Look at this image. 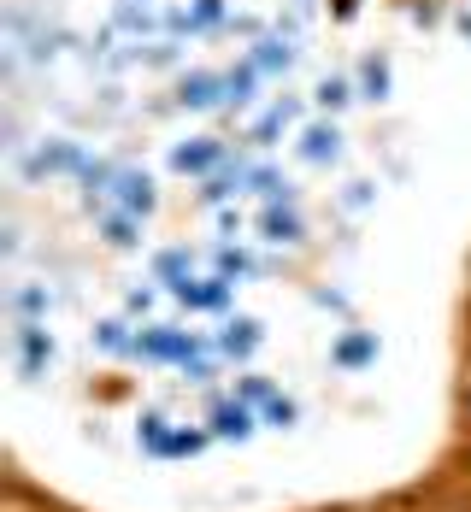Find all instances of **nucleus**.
<instances>
[{
    "mask_svg": "<svg viewBox=\"0 0 471 512\" xmlns=\"http://www.w3.org/2000/svg\"><path fill=\"white\" fill-rule=\"evenodd\" d=\"M6 307H12V318H53V307H59V295H53L48 283H18Z\"/></svg>",
    "mask_w": 471,
    "mask_h": 512,
    "instance_id": "obj_25",
    "label": "nucleus"
},
{
    "mask_svg": "<svg viewBox=\"0 0 471 512\" xmlns=\"http://www.w3.org/2000/svg\"><path fill=\"white\" fill-rule=\"evenodd\" d=\"M254 230H260L265 248H277V254H307V248H313V224H307L301 201L260 206V212H254Z\"/></svg>",
    "mask_w": 471,
    "mask_h": 512,
    "instance_id": "obj_4",
    "label": "nucleus"
},
{
    "mask_svg": "<svg viewBox=\"0 0 471 512\" xmlns=\"http://www.w3.org/2000/svg\"><path fill=\"white\" fill-rule=\"evenodd\" d=\"M230 142L224 136H189V142H177L171 148V171L177 177H189V183H201V177H212V171H224L230 165Z\"/></svg>",
    "mask_w": 471,
    "mask_h": 512,
    "instance_id": "obj_9",
    "label": "nucleus"
},
{
    "mask_svg": "<svg viewBox=\"0 0 471 512\" xmlns=\"http://www.w3.org/2000/svg\"><path fill=\"white\" fill-rule=\"evenodd\" d=\"M307 18H313V12H301V6H283V12H277V24H271V30H277V36H289V42H295V48H301V42H307Z\"/></svg>",
    "mask_w": 471,
    "mask_h": 512,
    "instance_id": "obj_34",
    "label": "nucleus"
},
{
    "mask_svg": "<svg viewBox=\"0 0 471 512\" xmlns=\"http://www.w3.org/2000/svg\"><path fill=\"white\" fill-rule=\"evenodd\" d=\"M212 348L224 354V365L248 371V365H254V354L265 348V324L254 318V312H230V318H224V330L212 336Z\"/></svg>",
    "mask_w": 471,
    "mask_h": 512,
    "instance_id": "obj_8",
    "label": "nucleus"
},
{
    "mask_svg": "<svg viewBox=\"0 0 471 512\" xmlns=\"http://www.w3.org/2000/svg\"><path fill=\"white\" fill-rule=\"evenodd\" d=\"M212 271L230 277V283H254V277H265V271H277V259L254 254L248 242H218V248H212Z\"/></svg>",
    "mask_w": 471,
    "mask_h": 512,
    "instance_id": "obj_14",
    "label": "nucleus"
},
{
    "mask_svg": "<svg viewBox=\"0 0 471 512\" xmlns=\"http://www.w3.org/2000/svg\"><path fill=\"white\" fill-rule=\"evenodd\" d=\"M159 295H165V289H159L154 277H148V283H130V289H124V318L148 324V318H154V307H159Z\"/></svg>",
    "mask_w": 471,
    "mask_h": 512,
    "instance_id": "obj_27",
    "label": "nucleus"
},
{
    "mask_svg": "<svg viewBox=\"0 0 471 512\" xmlns=\"http://www.w3.org/2000/svg\"><path fill=\"white\" fill-rule=\"evenodd\" d=\"M265 30H271V24L254 18V12H236V18H230V36H242V42H260Z\"/></svg>",
    "mask_w": 471,
    "mask_h": 512,
    "instance_id": "obj_36",
    "label": "nucleus"
},
{
    "mask_svg": "<svg viewBox=\"0 0 471 512\" xmlns=\"http://www.w3.org/2000/svg\"><path fill=\"white\" fill-rule=\"evenodd\" d=\"M95 165V154L71 136H48L30 154H18V177L24 183H83V171Z\"/></svg>",
    "mask_w": 471,
    "mask_h": 512,
    "instance_id": "obj_2",
    "label": "nucleus"
},
{
    "mask_svg": "<svg viewBox=\"0 0 471 512\" xmlns=\"http://www.w3.org/2000/svg\"><path fill=\"white\" fill-rule=\"evenodd\" d=\"M289 6H301V12H318V6H324V0H289Z\"/></svg>",
    "mask_w": 471,
    "mask_h": 512,
    "instance_id": "obj_41",
    "label": "nucleus"
},
{
    "mask_svg": "<svg viewBox=\"0 0 471 512\" xmlns=\"http://www.w3.org/2000/svg\"><path fill=\"white\" fill-rule=\"evenodd\" d=\"M177 65H183V42H177V36L142 42V71H177Z\"/></svg>",
    "mask_w": 471,
    "mask_h": 512,
    "instance_id": "obj_28",
    "label": "nucleus"
},
{
    "mask_svg": "<svg viewBox=\"0 0 471 512\" xmlns=\"http://www.w3.org/2000/svg\"><path fill=\"white\" fill-rule=\"evenodd\" d=\"M12 359H18V377L24 383H42L59 359V342H53L48 318H12Z\"/></svg>",
    "mask_w": 471,
    "mask_h": 512,
    "instance_id": "obj_3",
    "label": "nucleus"
},
{
    "mask_svg": "<svg viewBox=\"0 0 471 512\" xmlns=\"http://www.w3.org/2000/svg\"><path fill=\"white\" fill-rule=\"evenodd\" d=\"M236 289H242V283H230V277L207 271V277H189V283H177V289H165V295H171L183 312H212V318H230V312H236Z\"/></svg>",
    "mask_w": 471,
    "mask_h": 512,
    "instance_id": "obj_6",
    "label": "nucleus"
},
{
    "mask_svg": "<svg viewBox=\"0 0 471 512\" xmlns=\"http://www.w3.org/2000/svg\"><path fill=\"white\" fill-rule=\"evenodd\" d=\"M401 6H407V18H413L419 30H436V24L448 18V12H442V0H401Z\"/></svg>",
    "mask_w": 471,
    "mask_h": 512,
    "instance_id": "obj_35",
    "label": "nucleus"
},
{
    "mask_svg": "<svg viewBox=\"0 0 471 512\" xmlns=\"http://www.w3.org/2000/svg\"><path fill=\"white\" fill-rule=\"evenodd\" d=\"M342 142H348V136H342V124H336V118H324V112L307 118V124L295 130V154H301V165H336V159H342Z\"/></svg>",
    "mask_w": 471,
    "mask_h": 512,
    "instance_id": "obj_11",
    "label": "nucleus"
},
{
    "mask_svg": "<svg viewBox=\"0 0 471 512\" xmlns=\"http://www.w3.org/2000/svg\"><path fill=\"white\" fill-rule=\"evenodd\" d=\"M301 124H307V106H301V95H277V101H271L260 118L248 124V136H242V142H248L254 154H271V148H277L283 136H295Z\"/></svg>",
    "mask_w": 471,
    "mask_h": 512,
    "instance_id": "obj_5",
    "label": "nucleus"
},
{
    "mask_svg": "<svg viewBox=\"0 0 471 512\" xmlns=\"http://www.w3.org/2000/svg\"><path fill=\"white\" fill-rule=\"evenodd\" d=\"M448 24H454V30L471 42V6H454V12H448Z\"/></svg>",
    "mask_w": 471,
    "mask_h": 512,
    "instance_id": "obj_39",
    "label": "nucleus"
},
{
    "mask_svg": "<svg viewBox=\"0 0 471 512\" xmlns=\"http://www.w3.org/2000/svg\"><path fill=\"white\" fill-rule=\"evenodd\" d=\"M354 101H360V89H354V71H324V77L313 83V106L324 112V118H342Z\"/></svg>",
    "mask_w": 471,
    "mask_h": 512,
    "instance_id": "obj_24",
    "label": "nucleus"
},
{
    "mask_svg": "<svg viewBox=\"0 0 471 512\" xmlns=\"http://www.w3.org/2000/svg\"><path fill=\"white\" fill-rule=\"evenodd\" d=\"M212 230H218V242H242V230H248V212L230 201V206H218L212 212Z\"/></svg>",
    "mask_w": 471,
    "mask_h": 512,
    "instance_id": "obj_31",
    "label": "nucleus"
},
{
    "mask_svg": "<svg viewBox=\"0 0 471 512\" xmlns=\"http://www.w3.org/2000/svg\"><path fill=\"white\" fill-rule=\"evenodd\" d=\"M18 248H24V242H18V224H6V236H0V254L12 259V254H18Z\"/></svg>",
    "mask_w": 471,
    "mask_h": 512,
    "instance_id": "obj_40",
    "label": "nucleus"
},
{
    "mask_svg": "<svg viewBox=\"0 0 471 512\" xmlns=\"http://www.w3.org/2000/svg\"><path fill=\"white\" fill-rule=\"evenodd\" d=\"M142 224H148V218H136V212H124V206L95 212V236H101V248H112V254H136V248H142Z\"/></svg>",
    "mask_w": 471,
    "mask_h": 512,
    "instance_id": "obj_16",
    "label": "nucleus"
},
{
    "mask_svg": "<svg viewBox=\"0 0 471 512\" xmlns=\"http://www.w3.org/2000/svg\"><path fill=\"white\" fill-rule=\"evenodd\" d=\"M313 301H318V307H330V312H342V318H348V295H336V289H313Z\"/></svg>",
    "mask_w": 471,
    "mask_h": 512,
    "instance_id": "obj_38",
    "label": "nucleus"
},
{
    "mask_svg": "<svg viewBox=\"0 0 471 512\" xmlns=\"http://www.w3.org/2000/svg\"><path fill=\"white\" fill-rule=\"evenodd\" d=\"M218 371H224V354L212 348V354H195L189 365H183V371H177V377H183L189 389H212V377H218Z\"/></svg>",
    "mask_w": 471,
    "mask_h": 512,
    "instance_id": "obj_29",
    "label": "nucleus"
},
{
    "mask_svg": "<svg viewBox=\"0 0 471 512\" xmlns=\"http://www.w3.org/2000/svg\"><path fill=\"white\" fill-rule=\"evenodd\" d=\"M324 6H330V24H354L366 0H324Z\"/></svg>",
    "mask_w": 471,
    "mask_h": 512,
    "instance_id": "obj_37",
    "label": "nucleus"
},
{
    "mask_svg": "<svg viewBox=\"0 0 471 512\" xmlns=\"http://www.w3.org/2000/svg\"><path fill=\"white\" fill-rule=\"evenodd\" d=\"M212 430V442H254V430H265L260 412L248 407V401H236V395H207V418H201Z\"/></svg>",
    "mask_w": 471,
    "mask_h": 512,
    "instance_id": "obj_7",
    "label": "nucleus"
},
{
    "mask_svg": "<svg viewBox=\"0 0 471 512\" xmlns=\"http://www.w3.org/2000/svg\"><path fill=\"white\" fill-rule=\"evenodd\" d=\"M377 354H383V342H377V330H342L336 336V348H330V365L336 371H366V365H377Z\"/></svg>",
    "mask_w": 471,
    "mask_h": 512,
    "instance_id": "obj_18",
    "label": "nucleus"
},
{
    "mask_svg": "<svg viewBox=\"0 0 471 512\" xmlns=\"http://www.w3.org/2000/svg\"><path fill=\"white\" fill-rule=\"evenodd\" d=\"M336 206H342L348 218H354V212H366V206H377V183H371V177H360V183H348V189L336 195Z\"/></svg>",
    "mask_w": 471,
    "mask_h": 512,
    "instance_id": "obj_33",
    "label": "nucleus"
},
{
    "mask_svg": "<svg viewBox=\"0 0 471 512\" xmlns=\"http://www.w3.org/2000/svg\"><path fill=\"white\" fill-rule=\"evenodd\" d=\"M260 424L265 430H295V424H301V401H295V395H277L271 407H260Z\"/></svg>",
    "mask_w": 471,
    "mask_h": 512,
    "instance_id": "obj_30",
    "label": "nucleus"
},
{
    "mask_svg": "<svg viewBox=\"0 0 471 512\" xmlns=\"http://www.w3.org/2000/svg\"><path fill=\"white\" fill-rule=\"evenodd\" d=\"M165 430H171V418H165V412H159V407L136 412V448H142V454L154 448V442H159V436H165Z\"/></svg>",
    "mask_w": 471,
    "mask_h": 512,
    "instance_id": "obj_32",
    "label": "nucleus"
},
{
    "mask_svg": "<svg viewBox=\"0 0 471 512\" xmlns=\"http://www.w3.org/2000/svg\"><path fill=\"white\" fill-rule=\"evenodd\" d=\"M354 89H360V101L366 106H383L389 95H395V65H389V53L383 48L360 53V65H354Z\"/></svg>",
    "mask_w": 471,
    "mask_h": 512,
    "instance_id": "obj_17",
    "label": "nucleus"
},
{
    "mask_svg": "<svg viewBox=\"0 0 471 512\" xmlns=\"http://www.w3.org/2000/svg\"><path fill=\"white\" fill-rule=\"evenodd\" d=\"M207 448H212V430H207V424H171L154 448H148V460H159V465H171V460H201Z\"/></svg>",
    "mask_w": 471,
    "mask_h": 512,
    "instance_id": "obj_15",
    "label": "nucleus"
},
{
    "mask_svg": "<svg viewBox=\"0 0 471 512\" xmlns=\"http://www.w3.org/2000/svg\"><path fill=\"white\" fill-rule=\"evenodd\" d=\"M112 206H124V212H136V218H154L159 212V183L148 165H124L118 171V183H112Z\"/></svg>",
    "mask_w": 471,
    "mask_h": 512,
    "instance_id": "obj_13",
    "label": "nucleus"
},
{
    "mask_svg": "<svg viewBox=\"0 0 471 512\" xmlns=\"http://www.w3.org/2000/svg\"><path fill=\"white\" fill-rule=\"evenodd\" d=\"M248 59L260 65V71H265V83H271V77H289V71H295V59H301V48H295L289 36L265 30L260 42H248Z\"/></svg>",
    "mask_w": 471,
    "mask_h": 512,
    "instance_id": "obj_20",
    "label": "nucleus"
},
{
    "mask_svg": "<svg viewBox=\"0 0 471 512\" xmlns=\"http://www.w3.org/2000/svg\"><path fill=\"white\" fill-rule=\"evenodd\" d=\"M248 195H260V206H283V201H301V189L283 177V165L271 159H254L248 165Z\"/></svg>",
    "mask_w": 471,
    "mask_h": 512,
    "instance_id": "obj_22",
    "label": "nucleus"
},
{
    "mask_svg": "<svg viewBox=\"0 0 471 512\" xmlns=\"http://www.w3.org/2000/svg\"><path fill=\"white\" fill-rule=\"evenodd\" d=\"M230 395H236V401H248V407L260 412V407H271V401H277L283 389H277V383H271L265 371H236V389H230Z\"/></svg>",
    "mask_w": 471,
    "mask_h": 512,
    "instance_id": "obj_26",
    "label": "nucleus"
},
{
    "mask_svg": "<svg viewBox=\"0 0 471 512\" xmlns=\"http://www.w3.org/2000/svg\"><path fill=\"white\" fill-rule=\"evenodd\" d=\"M171 112H224V71H183L177 77V95H171Z\"/></svg>",
    "mask_w": 471,
    "mask_h": 512,
    "instance_id": "obj_10",
    "label": "nucleus"
},
{
    "mask_svg": "<svg viewBox=\"0 0 471 512\" xmlns=\"http://www.w3.org/2000/svg\"><path fill=\"white\" fill-rule=\"evenodd\" d=\"M195 354H212V336L183 330V324H159V318H148V324L136 330V348H130V359L159 365V371H183Z\"/></svg>",
    "mask_w": 471,
    "mask_h": 512,
    "instance_id": "obj_1",
    "label": "nucleus"
},
{
    "mask_svg": "<svg viewBox=\"0 0 471 512\" xmlns=\"http://www.w3.org/2000/svg\"><path fill=\"white\" fill-rule=\"evenodd\" d=\"M148 277H154L159 289H177V283L201 277V254H195V248H159V254L148 259Z\"/></svg>",
    "mask_w": 471,
    "mask_h": 512,
    "instance_id": "obj_23",
    "label": "nucleus"
},
{
    "mask_svg": "<svg viewBox=\"0 0 471 512\" xmlns=\"http://www.w3.org/2000/svg\"><path fill=\"white\" fill-rule=\"evenodd\" d=\"M106 24H112L118 36H130V42H159V36H165V6H159V0H118Z\"/></svg>",
    "mask_w": 471,
    "mask_h": 512,
    "instance_id": "obj_12",
    "label": "nucleus"
},
{
    "mask_svg": "<svg viewBox=\"0 0 471 512\" xmlns=\"http://www.w3.org/2000/svg\"><path fill=\"white\" fill-rule=\"evenodd\" d=\"M260 89H265V71L242 53V59L224 71V112H248V106L260 101Z\"/></svg>",
    "mask_w": 471,
    "mask_h": 512,
    "instance_id": "obj_19",
    "label": "nucleus"
},
{
    "mask_svg": "<svg viewBox=\"0 0 471 512\" xmlns=\"http://www.w3.org/2000/svg\"><path fill=\"white\" fill-rule=\"evenodd\" d=\"M136 330H142V324H136V318H124V312H118V318H95L89 348H95V354H106V359H130V348H136Z\"/></svg>",
    "mask_w": 471,
    "mask_h": 512,
    "instance_id": "obj_21",
    "label": "nucleus"
}]
</instances>
